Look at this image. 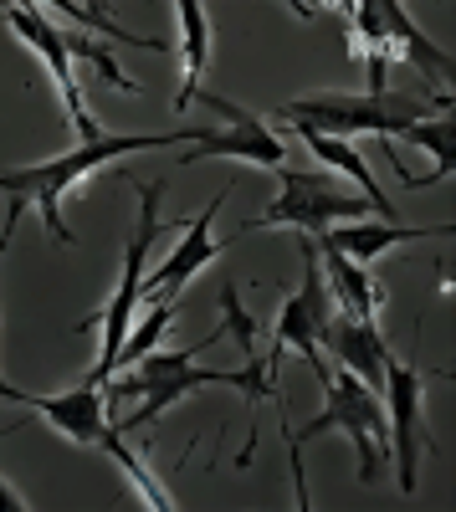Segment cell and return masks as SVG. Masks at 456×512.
<instances>
[{
    "label": "cell",
    "instance_id": "6da1fadb",
    "mask_svg": "<svg viewBox=\"0 0 456 512\" xmlns=\"http://www.w3.org/2000/svg\"><path fill=\"white\" fill-rule=\"evenodd\" d=\"M195 128H175V134H103L88 139L47 164H31V169H0V190L11 195V216H26V205H41V221L57 241H72L67 221H62V190L77 185L82 175H93L98 164L123 159V154H139V149H170V144H190Z\"/></svg>",
    "mask_w": 456,
    "mask_h": 512
},
{
    "label": "cell",
    "instance_id": "5b68a950",
    "mask_svg": "<svg viewBox=\"0 0 456 512\" xmlns=\"http://www.w3.org/2000/svg\"><path fill=\"white\" fill-rule=\"evenodd\" d=\"M277 180H282V195L262 210V216L246 221L241 236L246 231H267V226H293L303 236H323L328 226H349L354 216H369V210H375L364 195H349L334 175H313V169L282 164Z\"/></svg>",
    "mask_w": 456,
    "mask_h": 512
},
{
    "label": "cell",
    "instance_id": "7a4b0ae2",
    "mask_svg": "<svg viewBox=\"0 0 456 512\" xmlns=\"http://www.w3.org/2000/svg\"><path fill=\"white\" fill-rule=\"evenodd\" d=\"M431 113H441L436 103H426L421 93H313V98H293L277 108V123H303L318 134L339 139V134H405L410 123H426Z\"/></svg>",
    "mask_w": 456,
    "mask_h": 512
},
{
    "label": "cell",
    "instance_id": "4fadbf2b",
    "mask_svg": "<svg viewBox=\"0 0 456 512\" xmlns=\"http://www.w3.org/2000/svg\"><path fill=\"white\" fill-rule=\"evenodd\" d=\"M221 205H226V190H221L211 205H205L200 216H190V221H185V241H180L170 256H164V267H159V272H149V277L139 282V303H144L149 292L180 297V292L190 287V277H195L205 262H211V256H221V246L211 241V221H216V210H221Z\"/></svg>",
    "mask_w": 456,
    "mask_h": 512
},
{
    "label": "cell",
    "instance_id": "9a60e30c",
    "mask_svg": "<svg viewBox=\"0 0 456 512\" xmlns=\"http://www.w3.org/2000/svg\"><path fill=\"white\" fill-rule=\"evenodd\" d=\"M313 241H318V236H313ZM318 267L328 272V292H334V303H339L349 318H375V313H380L385 292H380L375 277H369V267L349 262V256L334 251L328 241H318Z\"/></svg>",
    "mask_w": 456,
    "mask_h": 512
},
{
    "label": "cell",
    "instance_id": "30bf717a",
    "mask_svg": "<svg viewBox=\"0 0 456 512\" xmlns=\"http://www.w3.org/2000/svg\"><path fill=\"white\" fill-rule=\"evenodd\" d=\"M11 405L36 410L41 420L57 425V431H62L67 441H77V446H103V441L113 436L108 400H103L98 384H88V379H82L77 390H67V395H21V390H16Z\"/></svg>",
    "mask_w": 456,
    "mask_h": 512
},
{
    "label": "cell",
    "instance_id": "9c48e42d",
    "mask_svg": "<svg viewBox=\"0 0 456 512\" xmlns=\"http://www.w3.org/2000/svg\"><path fill=\"white\" fill-rule=\"evenodd\" d=\"M6 21H11V31H16L21 41H31V52L47 57L52 82H57V93H62V103H67V118L77 123L82 144H88V139H103L98 123H93V113H88V93H82L77 77H72V52H67L62 31H57L47 16H41V11H31V6H6Z\"/></svg>",
    "mask_w": 456,
    "mask_h": 512
},
{
    "label": "cell",
    "instance_id": "2e32d148",
    "mask_svg": "<svg viewBox=\"0 0 456 512\" xmlns=\"http://www.w3.org/2000/svg\"><path fill=\"white\" fill-rule=\"evenodd\" d=\"M293 128H298V134H303V144H308V149H313V154H318V159H323L328 169H339L344 180H354V185L364 190V200L375 205V216H380V221H385V216H395L390 195H385V190L375 185V175H369L364 154H359V149H354L349 139H328V134H318V128H303V123H293Z\"/></svg>",
    "mask_w": 456,
    "mask_h": 512
},
{
    "label": "cell",
    "instance_id": "ac0fdd59",
    "mask_svg": "<svg viewBox=\"0 0 456 512\" xmlns=\"http://www.w3.org/2000/svg\"><path fill=\"white\" fill-rule=\"evenodd\" d=\"M354 16V36H359V52L369 62V77H375V88L369 93H385V67H390V36H385V21H380V0H369V6H349Z\"/></svg>",
    "mask_w": 456,
    "mask_h": 512
},
{
    "label": "cell",
    "instance_id": "603a6c76",
    "mask_svg": "<svg viewBox=\"0 0 456 512\" xmlns=\"http://www.w3.org/2000/svg\"><path fill=\"white\" fill-rule=\"evenodd\" d=\"M16 221H21V216H11V210H6V226H0V256H6V246H11V236H16ZM11 395H16V390L0 379V400H11Z\"/></svg>",
    "mask_w": 456,
    "mask_h": 512
},
{
    "label": "cell",
    "instance_id": "8fae6325",
    "mask_svg": "<svg viewBox=\"0 0 456 512\" xmlns=\"http://www.w3.org/2000/svg\"><path fill=\"white\" fill-rule=\"evenodd\" d=\"M318 349H328L339 359V369H349L359 384H369V390H385V369H390V344L385 333L375 328V318H349V313H334L323 323L318 333Z\"/></svg>",
    "mask_w": 456,
    "mask_h": 512
},
{
    "label": "cell",
    "instance_id": "52a82bcc",
    "mask_svg": "<svg viewBox=\"0 0 456 512\" xmlns=\"http://www.w3.org/2000/svg\"><path fill=\"white\" fill-rule=\"evenodd\" d=\"M205 103H211L216 113H226L231 128H195V139L185 149V164H200V159H246V164H262V169L287 164L282 134H272L262 118H252L246 108H236L226 98H211V93H205Z\"/></svg>",
    "mask_w": 456,
    "mask_h": 512
},
{
    "label": "cell",
    "instance_id": "d6986e66",
    "mask_svg": "<svg viewBox=\"0 0 456 512\" xmlns=\"http://www.w3.org/2000/svg\"><path fill=\"white\" fill-rule=\"evenodd\" d=\"M400 139H410V144H421V149H431V159H436V169L431 175H416L410 185H436L441 175H451V164H456V128H451V118H426V123H410Z\"/></svg>",
    "mask_w": 456,
    "mask_h": 512
},
{
    "label": "cell",
    "instance_id": "5bb4252c",
    "mask_svg": "<svg viewBox=\"0 0 456 512\" xmlns=\"http://www.w3.org/2000/svg\"><path fill=\"white\" fill-rule=\"evenodd\" d=\"M426 236H451V226H395V221H349V226H328L318 241L344 251L349 262L369 267L375 256L405 246V241H426Z\"/></svg>",
    "mask_w": 456,
    "mask_h": 512
},
{
    "label": "cell",
    "instance_id": "7c38bea8",
    "mask_svg": "<svg viewBox=\"0 0 456 512\" xmlns=\"http://www.w3.org/2000/svg\"><path fill=\"white\" fill-rule=\"evenodd\" d=\"M380 21H385V36H390V52L405 62V67H416V77L426 82V103H436L441 113H451V98L441 93L446 82H451V52H441L436 41L410 21L395 0H380Z\"/></svg>",
    "mask_w": 456,
    "mask_h": 512
},
{
    "label": "cell",
    "instance_id": "277c9868",
    "mask_svg": "<svg viewBox=\"0 0 456 512\" xmlns=\"http://www.w3.org/2000/svg\"><path fill=\"white\" fill-rule=\"evenodd\" d=\"M323 395H328V410H323L318 420H308L303 431H293V456H298L308 441H318L323 431H344V436L354 441V451H359V482L369 487V482L380 477V466L390 461V420H385V405H380V395L369 390V384H359L349 369L328 374V379H323Z\"/></svg>",
    "mask_w": 456,
    "mask_h": 512
},
{
    "label": "cell",
    "instance_id": "ffe728a7",
    "mask_svg": "<svg viewBox=\"0 0 456 512\" xmlns=\"http://www.w3.org/2000/svg\"><path fill=\"white\" fill-rule=\"evenodd\" d=\"M175 313H180V303H159V308H149V318H144L129 338H123V349H118V369H113V374H123L129 364H139V359L154 349V338L175 323Z\"/></svg>",
    "mask_w": 456,
    "mask_h": 512
},
{
    "label": "cell",
    "instance_id": "e0dca14e",
    "mask_svg": "<svg viewBox=\"0 0 456 512\" xmlns=\"http://www.w3.org/2000/svg\"><path fill=\"white\" fill-rule=\"evenodd\" d=\"M175 11H180V31H185V47H180L185 82H180V93H175V108L185 113L200 98V72H205V47H211V36H205V11L195 6V0H180Z\"/></svg>",
    "mask_w": 456,
    "mask_h": 512
},
{
    "label": "cell",
    "instance_id": "cb8c5ba5",
    "mask_svg": "<svg viewBox=\"0 0 456 512\" xmlns=\"http://www.w3.org/2000/svg\"><path fill=\"white\" fill-rule=\"evenodd\" d=\"M26 502H21V492L11 487V482H0V512H21Z\"/></svg>",
    "mask_w": 456,
    "mask_h": 512
},
{
    "label": "cell",
    "instance_id": "3957f363",
    "mask_svg": "<svg viewBox=\"0 0 456 512\" xmlns=\"http://www.w3.org/2000/svg\"><path fill=\"white\" fill-rule=\"evenodd\" d=\"M123 180H129L134 195H139V216H134L129 246H123V282H118V292H113V303L98 313V323H103V349H98V364L88 369V384H98V390H103V384L113 379V369H118V349H123V338H129V318L139 313L144 256L154 251V241H159V231H164V221H159L164 175H159V180H134L129 169H123Z\"/></svg>",
    "mask_w": 456,
    "mask_h": 512
},
{
    "label": "cell",
    "instance_id": "7402d4cb",
    "mask_svg": "<svg viewBox=\"0 0 456 512\" xmlns=\"http://www.w3.org/2000/svg\"><path fill=\"white\" fill-rule=\"evenodd\" d=\"M52 11H67L77 26H93V31H103V36H113V41H123V47H144V52H164V41H154V36H139V31H123V26H113L98 6H72V0H57Z\"/></svg>",
    "mask_w": 456,
    "mask_h": 512
},
{
    "label": "cell",
    "instance_id": "8992f818",
    "mask_svg": "<svg viewBox=\"0 0 456 512\" xmlns=\"http://www.w3.org/2000/svg\"><path fill=\"white\" fill-rule=\"evenodd\" d=\"M298 256H303V287H298V297H287V308L277 313V349H272V374H277V364H282V354L293 349V354H303L308 364H313V374H318V384L328 379V364H323V354H318V333H323V323L334 318V292H328V282H323V267H318V241L313 236H303L298 231Z\"/></svg>",
    "mask_w": 456,
    "mask_h": 512
},
{
    "label": "cell",
    "instance_id": "ba28073f",
    "mask_svg": "<svg viewBox=\"0 0 456 512\" xmlns=\"http://www.w3.org/2000/svg\"><path fill=\"white\" fill-rule=\"evenodd\" d=\"M385 415H390V461L400 472V492L421 487V446H426V425H421V374L390 359L385 369Z\"/></svg>",
    "mask_w": 456,
    "mask_h": 512
},
{
    "label": "cell",
    "instance_id": "44dd1931",
    "mask_svg": "<svg viewBox=\"0 0 456 512\" xmlns=\"http://www.w3.org/2000/svg\"><path fill=\"white\" fill-rule=\"evenodd\" d=\"M103 451H113V461H118V466H123V472H129V477H134V487L144 492V502H149L154 512H175V507H180V502H175L170 492H164V487H159V482H154V477L144 472V461H139V456H134L129 446H123V436H118V431H113V436L103 441Z\"/></svg>",
    "mask_w": 456,
    "mask_h": 512
}]
</instances>
